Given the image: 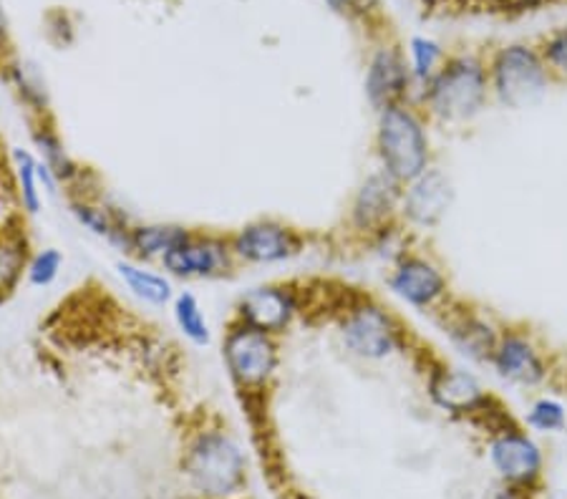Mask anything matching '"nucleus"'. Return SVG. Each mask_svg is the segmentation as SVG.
<instances>
[{
	"instance_id": "obj_1",
	"label": "nucleus",
	"mask_w": 567,
	"mask_h": 499,
	"mask_svg": "<svg viewBox=\"0 0 567 499\" xmlns=\"http://www.w3.org/2000/svg\"><path fill=\"white\" fill-rule=\"evenodd\" d=\"M185 475L203 497L225 499L245 485V454L225 432H203L187 451Z\"/></svg>"
},
{
	"instance_id": "obj_2",
	"label": "nucleus",
	"mask_w": 567,
	"mask_h": 499,
	"mask_svg": "<svg viewBox=\"0 0 567 499\" xmlns=\"http://www.w3.org/2000/svg\"><path fill=\"white\" fill-rule=\"evenodd\" d=\"M379 154L383 171L399 181H414L426 171L429 142L422 122L406 106L391 104L379 116Z\"/></svg>"
},
{
	"instance_id": "obj_3",
	"label": "nucleus",
	"mask_w": 567,
	"mask_h": 499,
	"mask_svg": "<svg viewBox=\"0 0 567 499\" xmlns=\"http://www.w3.org/2000/svg\"><path fill=\"white\" fill-rule=\"evenodd\" d=\"M424 98L429 108L442 119H470L487 98V69L477 56H456L446 61L426 84Z\"/></svg>"
},
{
	"instance_id": "obj_4",
	"label": "nucleus",
	"mask_w": 567,
	"mask_h": 499,
	"mask_svg": "<svg viewBox=\"0 0 567 499\" xmlns=\"http://www.w3.org/2000/svg\"><path fill=\"white\" fill-rule=\"evenodd\" d=\"M223 361L230 378L243 392L268 386L278 371V343L270 333L237 321L223 339Z\"/></svg>"
},
{
	"instance_id": "obj_5",
	"label": "nucleus",
	"mask_w": 567,
	"mask_h": 499,
	"mask_svg": "<svg viewBox=\"0 0 567 499\" xmlns=\"http://www.w3.org/2000/svg\"><path fill=\"white\" fill-rule=\"evenodd\" d=\"M547 63L543 51L525 43H512L492 59V86L499 102L509 108L533 106L547 91Z\"/></svg>"
},
{
	"instance_id": "obj_6",
	"label": "nucleus",
	"mask_w": 567,
	"mask_h": 499,
	"mask_svg": "<svg viewBox=\"0 0 567 499\" xmlns=\"http://www.w3.org/2000/svg\"><path fill=\"white\" fill-rule=\"evenodd\" d=\"M343 343L355 356L381 361L399 349V329L377 303H355L343 315Z\"/></svg>"
},
{
	"instance_id": "obj_7",
	"label": "nucleus",
	"mask_w": 567,
	"mask_h": 499,
	"mask_svg": "<svg viewBox=\"0 0 567 499\" xmlns=\"http://www.w3.org/2000/svg\"><path fill=\"white\" fill-rule=\"evenodd\" d=\"M233 248L230 242L215 235H195L189 232L187 240H182L175 250H169L162 258L164 270L169 276L182 280L195 278H219L227 276L233 268Z\"/></svg>"
},
{
	"instance_id": "obj_8",
	"label": "nucleus",
	"mask_w": 567,
	"mask_h": 499,
	"mask_svg": "<svg viewBox=\"0 0 567 499\" xmlns=\"http://www.w3.org/2000/svg\"><path fill=\"white\" fill-rule=\"evenodd\" d=\"M233 256L252 266H272L296 256L300 238L296 230L276 220H258L240 227L230 240Z\"/></svg>"
},
{
	"instance_id": "obj_9",
	"label": "nucleus",
	"mask_w": 567,
	"mask_h": 499,
	"mask_svg": "<svg viewBox=\"0 0 567 499\" xmlns=\"http://www.w3.org/2000/svg\"><path fill=\"white\" fill-rule=\"evenodd\" d=\"M298 295L286 285L250 288L237 303V321L270 335L282 333L298 313Z\"/></svg>"
},
{
	"instance_id": "obj_10",
	"label": "nucleus",
	"mask_w": 567,
	"mask_h": 499,
	"mask_svg": "<svg viewBox=\"0 0 567 499\" xmlns=\"http://www.w3.org/2000/svg\"><path fill=\"white\" fill-rule=\"evenodd\" d=\"M452 181L442 169H426L422 177L409 181V189L401 195L406 220L419 227H434L452 207Z\"/></svg>"
},
{
	"instance_id": "obj_11",
	"label": "nucleus",
	"mask_w": 567,
	"mask_h": 499,
	"mask_svg": "<svg viewBox=\"0 0 567 499\" xmlns=\"http://www.w3.org/2000/svg\"><path fill=\"white\" fill-rule=\"evenodd\" d=\"M409 81L411 69L404 56L396 49H379L365 71V96L377 108H386L399 104V98L406 94Z\"/></svg>"
},
{
	"instance_id": "obj_12",
	"label": "nucleus",
	"mask_w": 567,
	"mask_h": 499,
	"mask_svg": "<svg viewBox=\"0 0 567 499\" xmlns=\"http://www.w3.org/2000/svg\"><path fill=\"white\" fill-rule=\"evenodd\" d=\"M389 288L409 305L426 308L434 305L444 295L446 280L432 262L422 258H406L391 272Z\"/></svg>"
},
{
	"instance_id": "obj_13",
	"label": "nucleus",
	"mask_w": 567,
	"mask_h": 499,
	"mask_svg": "<svg viewBox=\"0 0 567 499\" xmlns=\"http://www.w3.org/2000/svg\"><path fill=\"white\" fill-rule=\"evenodd\" d=\"M429 394H432L436 406H442L450 414H474L489 402L477 378L460 368L434 371V376L429 378Z\"/></svg>"
},
{
	"instance_id": "obj_14",
	"label": "nucleus",
	"mask_w": 567,
	"mask_h": 499,
	"mask_svg": "<svg viewBox=\"0 0 567 499\" xmlns=\"http://www.w3.org/2000/svg\"><path fill=\"white\" fill-rule=\"evenodd\" d=\"M399 199L401 193L396 179L386 175V171L371 175L353 199V225L359 230H379L389 220L391 212L396 210Z\"/></svg>"
},
{
	"instance_id": "obj_15",
	"label": "nucleus",
	"mask_w": 567,
	"mask_h": 499,
	"mask_svg": "<svg viewBox=\"0 0 567 499\" xmlns=\"http://www.w3.org/2000/svg\"><path fill=\"white\" fill-rule=\"evenodd\" d=\"M492 465L497 467L507 482L527 485L539 475L543 457H539V449L525 434L507 432L492 444Z\"/></svg>"
},
{
	"instance_id": "obj_16",
	"label": "nucleus",
	"mask_w": 567,
	"mask_h": 499,
	"mask_svg": "<svg viewBox=\"0 0 567 499\" xmlns=\"http://www.w3.org/2000/svg\"><path fill=\"white\" fill-rule=\"evenodd\" d=\"M495 366L505 378L523 386H535L545 378L547 368L539 353L519 335H505L495 351Z\"/></svg>"
},
{
	"instance_id": "obj_17",
	"label": "nucleus",
	"mask_w": 567,
	"mask_h": 499,
	"mask_svg": "<svg viewBox=\"0 0 567 499\" xmlns=\"http://www.w3.org/2000/svg\"><path fill=\"white\" fill-rule=\"evenodd\" d=\"M71 215L76 217V222L81 227H86L91 235L112 242L114 248H118L122 252H130L132 227L126 225L124 217L116 215L112 207L89 202V199H76V202H71Z\"/></svg>"
},
{
	"instance_id": "obj_18",
	"label": "nucleus",
	"mask_w": 567,
	"mask_h": 499,
	"mask_svg": "<svg viewBox=\"0 0 567 499\" xmlns=\"http://www.w3.org/2000/svg\"><path fill=\"white\" fill-rule=\"evenodd\" d=\"M116 272L122 278V283L144 303L167 305L169 301H175V285H172L167 276H162L157 270H150L132 260H118Z\"/></svg>"
},
{
	"instance_id": "obj_19",
	"label": "nucleus",
	"mask_w": 567,
	"mask_h": 499,
	"mask_svg": "<svg viewBox=\"0 0 567 499\" xmlns=\"http://www.w3.org/2000/svg\"><path fill=\"white\" fill-rule=\"evenodd\" d=\"M187 238L189 230L182 225H136L130 232V252L136 260H162Z\"/></svg>"
},
{
	"instance_id": "obj_20",
	"label": "nucleus",
	"mask_w": 567,
	"mask_h": 499,
	"mask_svg": "<svg viewBox=\"0 0 567 499\" xmlns=\"http://www.w3.org/2000/svg\"><path fill=\"white\" fill-rule=\"evenodd\" d=\"M172 315H175L179 333L185 335L189 343H195V346H207V343L213 341V331H209L207 315L195 293H189V290L177 293L175 301H172Z\"/></svg>"
},
{
	"instance_id": "obj_21",
	"label": "nucleus",
	"mask_w": 567,
	"mask_h": 499,
	"mask_svg": "<svg viewBox=\"0 0 567 499\" xmlns=\"http://www.w3.org/2000/svg\"><path fill=\"white\" fill-rule=\"evenodd\" d=\"M452 339L456 346L462 349L466 356L484 361V358H495L497 351V341L495 333L487 323H482L480 318L474 315H464L460 323L452 325Z\"/></svg>"
},
{
	"instance_id": "obj_22",
	"label": "nucleus",
	"mask_w": 567,
	"mask_h": 499,
	"mask_svg": "<svg viewBox=\"0 0 567 499\" xmlns=\"http://www.w3.org/2000/svg\"><path fill=\"white\" fill-rule=\"evenodd\" d=\"M13 165H16V179H18V195H21V205L29 215L41 212V179H39V159L33 157L29 149H13Z\"/></svg>"
},
{
	"instance_id": "obj_23",
	"label": "nucleus",
	"mask_w": 567,
	"mask_h": 499,
	"mask_svg": "<svg viewBox=\"0 0 567 499\" xmlns=\"http://www.w3.org/2000/svg\"><path fill=\"white\" fill-rule=\"evenodd\" d=\"M33 142H35V149L41 154V162L51 167V171L59 177V181H71L79 177V167L73 165L69 152L63 149V142L59 139L56 132L49 129V126H39V129L33 132Z\"/></svg>"
},
{
	"instance_id": "obj_24",
	"label": "nucleus",
	"mask_w": 567,
	"mask_h": 499,
	"mask_svg": "<svg viewBox=\"0 0 567 499\" xmlns=\"http://www.w3.org/2000/svg\"><path fill=\"white\" fill-rule=\"evenodd\" d=\"M409 53H411V76L429 84V81L439 74V66H442V59H444L442 45H439L434 39H426V35H414L409 43Z\"/></svg>"
},
{
	"instance_id": "obj_25",
	"label": "nucleus",
	"mask_w": 567,
	"mask_h": 499,
	"mask_svg": "<svg viewBox=\"0 0 567 499\" xmlns=\"http://www.w3.org/2000/svg\"><path fill=\"white\" fill-rule=\"evenodd\" d=\"M29 268V252H25V240L16 235H0V283L11 290L23 270Z\"/></svg>"
},
{
	"instance_id": "obj_26",
	"label": "nucleus",
	"mask_w": 567,
	"mask_h": 499,
	"mask_svg": "<svg viewBox=\"0 0 567 499\" xmlns=\"http://www.w3.org/2000/svg\"><path fill=\"white\" fill-rule=\"evenodd\" d=\"M61 268H63L61 252L56 248H43L29 260V268H25V278H29V283L35 285V288H49L53 280L59 278Z\"/></svg>"
},
{
	"instance_id": "obj_27",
	"label": "nucleus",
	"mask_w": 567,
	"mask_h": 499,
	"mask_svg": "<svg viewBox=\"0 0 567 499\" xmlns=\"http://www.w3.org/2000/svg\"><path fill=\"white\" fill-rule=\"evenodd\" d=\"M13 79H16L18 91H21L23 102L33 106V112H45V106H49V98H45V89L41 84V79L35 76L29 66H18L13 71Z\"/></svg>"
},
{
	"instance_id": "obj_28",
	"label": "nucleus",
	"mask_w": 567,
	"mask_h": 499,
	"mask_svg": "<svg viewBox=\"0 0 567 499\" xmlns=\"http://www.w3.org/2000/svg\"><path fill=\"white\" fill-rule=\"evenodd\" d=\"M527 422L539 432L563 429V426H565V408L557 402H550V398H543V402H537L533 406V412H529Z\"/></svg>"
},
{
	"instance_id": "obj_29",
	"label": "nucleus",
	"mask_w": 567,
	"mask_h": 499,
	"mask_svg": "<svg viewBox=\"0 0 567 499\" xmlns=\"http://www.w3.org/2000/svg\"><path fill=\"white\" fill-rule=\"evenodd\" d=\"M543 56L547 66L560 71V74H567V29L555 33L553 39H547Z\"/></svg>"
},
{
	"instance_id": "obj_30",
	"label": "nucleus",
	"mask_w": 567,
	"mask_h": 499,
	"mask_svg": "<svg viewBox=\"0 0 567 499\" xmlns=\"http://www.w3.org/2000/svg\"><path fill=\"white\" fill-rule=\"evenodd\" d=\"M495 3L505 8H515V11H529V8L539 6L543 0H495Z\"/></svg>"
},
{
	"instance_id": "obj_31",
	"label": "nucleus",
	"mask_w": 567,
	"mask_h": 499,
	"mask_svg": "<svg viewBox=\"0 0 567 499\" xmlns=\"http://www.w3.org/2000/svg\"><path fill=\"white\" fill-rule=\"evenodd\" d=\"M326 3L331 6L336 13H349L351 8H355V0H326Z\"/></svg>"
},
{
	"instance_id": "obj_32",
	"label": "nucleus",
	"mask_w": 567,
	"mask_h": 499,
	"mask_svg": "<svg viewBox=\"0 0 567 499\" xmlns=\"http://www.w3.org/2000/svg\"><path fill=\"white\" fill-rule=\"evenodd\" d=\"M6 35V13H3V8H0V39H3Z\"/></svg>"
},
{
	"instance_id": "obj_33",
	"label": "nucleus",
	"mask_w": 567,
	"mask_h": 499,
	"mask_svg": "<svg viewBox=\"0 0 567 499\" xmlns=\"http://www.w3.org/2000/svg\"><path fill=\"white\" fill-rule=\"evenodd\" d=\"M3 298H6V285L0 283V303H3Z\"/></svg>"
}]
</instances>
